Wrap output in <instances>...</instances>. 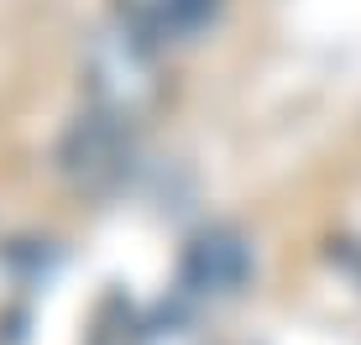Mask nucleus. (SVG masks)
Here are the masks:
<instances>
[{
	"label": "nucleus",
	"mask_w": 361,
	"mask_h": 345,
	"mask_svg": "<svg viewBox=\"0 0 361 345\" xmlns=\"http://www.w3.org/2000/svg\"><path fill=\"white\" fill-rule=\"evenodd\" d=\"M84 89H90V110L121 126H136L163 100V47H152L147 37L116 21L84 47Z\"/></svg>",
	"instance_id": "f257e3e1"
},
{
	"label": "nucleus",
	"mask_w": 361,
	"mask_h": 345,
	"mask_svg": "<svg viewBox=\"0 0 361 345\" xmlns=\"http://www.w3.org/2000/svg\"><path fill=\"white\" fill-rule=\"evenodd\" d=\"M58 172L79 194H94V199L116 194L131 172V126L99 115V110H84L58 142Z\"/></svg>",
	"instance_id": "f03ea898"
},
{
	"label": "nucleus",
	"mask_w": 361,
	"mask_h": 345,
	"mask_svg": "<svg viewBox=\"0 0 361 345\" xmlns=\"http://www.w3.org/2000/svg\"><path fill=\"white\" fill-rule=\"evenodd\" d=\"M252 277V241L235 225H209L199 230L183 251V282L204 299H231Z\"/></svg>",
	"instance_id": "7ed1b4c3"
},
{
	"label": "nucleus",
	"mask_w": 361,
	"mask_h": 345,
	"mask_svg": "<svg viewBox=\"0 0 361 345\" xmlns=\"http://www.w3.org/2000/svg\"><path fill=\"white\" fill-rule=\"evenodd\" d=\"M220 0H116V21L136 37H147L152 47L189 42L194 32H204L215 21Z\"/></svg>",
	"instance_id": "20e7f679"
},
{
	"label": "nucleus",
	"mask_w": 361,
	"mask_h": 345,
	"mask_svg": "<svg viewBox=\"0 0 361 345\" xmlns=\"http://www.w3.org/2000/svg\"><path fill=\"white\" fill-rule=\"evenodd\" d=\"M136 345H204V335H199L194 319L168 314L163 325H142V340H136Z\"/></svg>",
	"instance_id": "39448f33"
}]
</instances>
